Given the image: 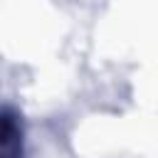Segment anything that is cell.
Here are the masks:
<instances>
[{
	"instance_id": "obj_1",
	"label": "cell",
	"mask_w": 158,
	"mask_h": 158,
	"mask_svg": "<svg viewBox=\"0 0 158 158\" xmlns=\"http://www.w3.org/2000/svg\"><path fill=\"white\" fill-rule=\"evenodd\" d=\"M25 156V128L22 116L12 106L0 109V158H22Z\"/></svg>"
}]
</instances>
